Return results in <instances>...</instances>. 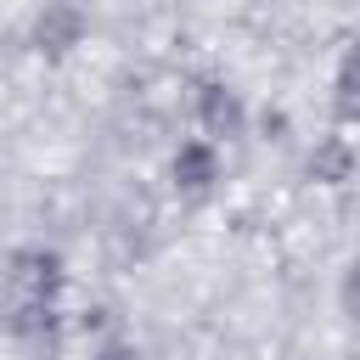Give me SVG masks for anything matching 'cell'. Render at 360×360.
Wrapping results in <instances>:
<instances>
[{
  "instance_id": "1",
  "label": "cell",
  "mask_w": 360,
  "mask_h": 360,
  "mask_svg": "<svg viewBox=\"0 0 360 360\" xmlns=\"http://www.w3.org/2000/svg\"><path fill=\"white\" fill-rule=\"evenodd\" d=\"M197 124H202V141H236L248 135V107L231 84H202L197 90Z\"/></svg>"
},
{
  "instance_id": "2",
  "label": "cell",
  "mask_w": 360,
  "mask_h": 360,
  "mask_svg": "<svg viewBox=\"0 0 360 360\" xmlns=\"http://www.w3.org/2000/svg\"><path fill=\"white\" fill-rule=\"evenodd\" d=\"M169 180H174L180 197H202V191H214V180H219V146L202 141V135L180 141L174 158H169Z\"/></svg>"
},
{
  "instance_id": "3",
  "label": "cell",
  "mask_w": 360,
  "mask_h": 360,
  "mask_svg": "<svg viewBox=\"0 0 360 360\" xmlns=\"http://www.w3.org/2000/svg\"><path fill=\"white\" fill-rule=\"evenodd\" d=\"M309 180L315 186H343L349 174H354V146L343 141V135H326V141H315V152H309Z\"/></svg>"
},
{
  "instance_id": "4",
  "label": "cell",
  "mask_w": 360,
  "mask_h": 360,
  "mask_svg": "<svg viewBox=\"0 0 360 360\" xmlns=\"http://www.w3.org/2000/svg\"><path fill=\"white\" fill-rule=\"evenodd\" d=\"M332 107L343 124H360V39L343 51L338 62V79H332Z\"/></svg>"
},
{
  "instance_id": "5",
  "label": "cell",
  "mask_w": 360,
  "mask_h": 360,
  "mask_svg": "<svg viewBox=\"0 0 360 360\" xmlns=\"http://www.w3.org/2000/svg\"><path fill=\"white\" fill-rule=\"evenodd\" d=\"M79 34H84V17H79L73 6H45L39 22H34V39H39L45 51H68Z\"/></svg>"
},
{
  "instance_id": "6",
  "label": "cell",
  "mask_w": 360,
  "mask_h": 360,
  "mask_svg": "<svg viewBox=\"0 0 360 360\" xmlns=\"http://www.w3.org/2000/svg\"><path fill=\"white\" fill-rule=\"evenodd\" d=\"M338 304H343V315L360 326V259L343 270V281H338Z\"/></svg>"
},
{
  "instance_id": "7",
  "label": "cell",
  "mask_w": 360,
  "mask_h": 360,
  "mask_svg": "<svg viewBox=\"0 0 360 360\" xmlns=\"http://www.w3.org/2000/svg\"><path fill=\"white\" fill-rule=\"evenodd\" d=\"M90 360H135V349H129V343H101Z\"/></svg>"
}]
</instances>
